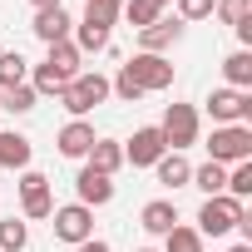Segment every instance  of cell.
I'll use <instances>...</instances> for the list:
<instances>
[{
    "mask_svg": "<svg viewBox=\"0 0 252 252\" xmlns=\"http://www.w3.org/2000/svg\"><path fill=\"white\" fill-rule=\"evenodd\" d=\"M60 154L64 158H89V149H94V124H84V119H69L64 129H60Z\"/></svg>",
    "mask_w": 252,
    "mask_h": 252,
    "instance_id": "11",
    "label": "cell"
},
{
    "mask_svg": "<svg viewBox=\"0 0 252 252\" xmlns=\"http://www.w3.org/2000/svg\"><path fill=\"white\" fill-rule=\"evenodd\" d=\"M74 252H109V242H99V237H89V242H79Z\"/></svg>",
    "mask_w": 252,
    "mask_h": 252,
    "instance_id": "33",
    "label": "cell"
},
{
    "mask_svg": "<svg viewBox=\"0 0 252 252\" xmlns=\"http://www.w3.org/2000/svg\"><path fill=\"white\" fill-rule=\"evenodd\" d=\"M208 154H213V163H247L252 158V129L247 124H218L213 129V139H208Z\"/></svg>",
    "mask_w": 252,
    "mask_h": 252,
    "instance_id": "1",
    "label": "cell"
},
{
    "mask_svg": "<svg viewBox=\"0 0 252 252\" xmlns=\"http://www.w3.org/2000/svg\"><path fill=\"white\" fill-rule=\"evenodd\" d=\"M35 158V144L15 129H0V168H30Z\"/></svg>",
    "mask_w": 252,
    "mask_h": 252,
    "instance_id": "15",
    "label": "cell"
},
{
    "mask_svg": "<svg viewBox=\"0 0 252 252\" xmlns=\"http://www.w3.org/2000/svg\"><path fill=\"white\" fill-rule=\"evenodd\" d=\"M124 20H129L134 30H149L158 15H163V5H158V0H124V10H119Z\"/></svg>",
    "mask_w": 252,
    "mask_h": 252,
    "instance_id": "20",
    "label": "cell"
},
{
    "mask_svg": "<svg viewBox=\"0 0 252 252\" xmlns=\"http://www.w3.org/2000/svg\"><path fill=\"white\" fill-rule=\"evenodd\" d=\"M154 173H158V183H163V188H183V183L193 178V163H188L183 154H163V158L154 163Z\"/></svg>",
    "mask_w": 252,
    "mask_h": 252,
    "instance_id": "19",
    "label": "cell"
},
{
    "mask_svg": "<svg viewBox=\"0 0 252 252\" xmlns=\"http://www.w3.org/2000/svg\"><path fill=\"white\" fill-rule=\"evenodd\" d=\"M213 10H218L222 25H242L252 15V0H213Z\"/></svg>",
    "mask_w": 252,
    "mask_h": 252,
    "instance_id": "29",
    "label": "cell"
},
{
    "mask_svg": "<svg viewBox=\"0 0 252 252\" xmlns=\"http://www.w3.org/2000/svg\"><path fill=\"white\" fill-rule=\"evenodd\" d=\"M50 218H55L50 227H55L60 242H74V247H79V242L94 237V208H84V203H64V208H55Z\"/></svg>",
    "mask_w": 252,
    "mask_h": 252,
    "instance_id": "5",
    "label": "cell"
},
{
    "mask_svg": "<svg viewBox=\"0 0 252 252\" xmlns=\"http://www.w3.org/2000/svg\"><path fill=\"white\" fill-rule=\"evenodd\" d=\"M74 193H79V203H84V208H104V203L114 198V183L84 163V168H79V178H74Z\"/></svg>",
    "mask_w": 252,
    "mask_h": 252,
    "instance_id": "12",
    "label": "cell"
},
{
    "mask_svg": "<svg viewBox=\"0 0 252 252\" xmlns=\"http://www.w3.org/2000/svg\"><path fill=\"white\" fill-rule=\"evenodd\" d=\"M109 94H119L124 104H139V99H144V89H139V79H134L129 69H119V74L109 79Z\"/></svg>",
    "mask_w": 252,
    "mask_h": 252,
    "instance_id": "30",
    "label": "cell"
},
{
    "mask_svg": "<svg viewBox=\"0 0 252 252\" xmlns=\"http://www.w3.org/2000/svg\"><path fill=\"white\" fill-rule=\"evenodd\" d=\"M183 40V20L178 15H158L149 30H139V55H163Z\"/></svg>",
    "mask_w": 252,
    "mask_h": 252,
    "instance_id": "10",
    "label": "cell"
},
{
    "mask_svg": "<svg viewBox=\"0 0 252 252\" xmlns=\"http://www.w3.org/2000/svg\"><path fill=\"white\" fill-rule=\"evenodd\" d=\"M20 208H25L30 222H40V218L55 213V198H50V178H45V173L25 168V178H20Z\"/></svg>",
    "mask_w": 252,
    "mask_h": 252,
    "instance_id": "8",
    "label": "cell"
},
{
    "mask_svg": "<svg viewBox=\"0 0 252 252\" xmlns=\"http://www.w3.org/2000/svg\"><path fill=\"white\" fill-rule=\"evenodd\" d=\"M25 74H30V64H25V55H20V50L0 55V94L15 89V84H25Z\"/></svg>",
    "mask_w": 252,
    "mask_h": 252,
    "instance_id": "22",
    "label": "cell"
},
{
    "mask_svg": "<svg viewBox=\"0 0 252 252\" xmlns=\"http://www.w3.org/2000/svg\"><path fill=\"white\" fill-rule=\"evenodd\" d=\"M163 242H168L163 252H203V237H198V227H183V222H178V227H173Z\"/></svg>",
    "mask_w": 252,
    "mask_h": 252,
    "instance_id": "28",
    "label": "cell"
},
{
    "mask_svg": "<svg viewBox=\"0 0 252 252\" xmlns=\"http://www.w3.org/2000/svg\"><path fill=\"white\" fill-rule=\"evenodd\" d=\"M232 252H252V242H237V247H232Z\"/></svg>",
    "mask_w": 252,
    "mask_h": 252,
    "instance_id": "35",
    "label": "cell"
},
{
    "mask_svg": "<svg viewBox=\"0 0 252 252\" xmlns=\"http://www.w3.org/2000/svg\"><path fill=\"white\" fill-rule=\"evenodd\" d=\"M139 227H144V232H154V237H168V232L178 227V208H173L168 198H154V203H144Z\"/></svg>",
    "mask_w": 252,
    "mask_h": 252,
    "instance_id": "13",
    "label": "cell"
},
{
    "mask_svg": "<svg viewBox=\"0 0 252 252\" xmlns=\"http://www.w3.org/2000/svg\"><path fill=\"white\" fill-rule=\"evenodd\" d=\"M30 5H35V10H55V5H60V0H30Z\"/></svg>",
    "mask_w": 252,
    "mask_h": 252,
    "instance_id": "34",
    "label": "cell"
},
{
    "mask_svg": "<svg viewBox=\"0 0 252 252\" xmlns=\"http://www.w3.org/2000/svg\"><path fill=\"white\" fill-rule=\"evenodd\" d=\"M89 168L104 173V178H114V173L124 168V144H114V139H94V149H89Z\"/></svg>",
    "mask_w": 252,
    "mask_h": 252,
    "instance_id": "17",
    "label": "cell"
},
{
    "mask_svg": "<svg viewBox=\"0 0 252 252\" xmlns=\"http://www.w3.org/2000/svg\"><path fill=\"white\" fill-rule=\"evenodd\" d=\"M45 64H50V69H55V74H60L64 84L84 74V69H79V64H84V55L74 50V40H60V45H50V55H45Z\"/></svg>",
    "mask_w": 252,
    "mask_h": 252,
    "instance_id": "16",
    "label": "cell"
},
{
    "mask_svg": "<svg viewBox=\"0 0 252 252\" xmlns=\"http://www.w3.org/2000/svg\"><path fill=\"white\" fill-rule=\"evenodd\" d=\"M30 247V227L20 218H5L0 222V252H25Z\"/></svg>",
    "mask_w": 252,
    "mask_h": 252,
    "instance_id": "23",
    "label": "cell"
},
{
    "mask_svg": "<svg viewBox=\"0 0 252 252\" xmlns=\"http://www.w3.org/2000/svg\"><path fill=\"white\" fill-rule=\"evenodd\" d=\"M109 99V79L99 74V69H89V74H79V79H69L64 84V94H60V104L74 114V119H84L89 109H99Z\"/></svg>",
    "mask_w": 252,
    "mask_h": 252,
    "instance_id": "2",
    "label": "cell"
},
{
    "mask_svg": "<svg viewBox=\"0 0 252 252\" xmlns=\"http://www.w3.org/2000/svg\"><path fill=\"white\" fill-rule=\"evenodd\" d=\"M35 99H40V94H35L30 84H15V89L0 94V109H10V114H30V109H35Z\"/></svg>",
    "mask_w": 252,
    "mask_h": 252,
    "instance_id": "26",
    "label": "cell"
},
{
    "mask_svg": "<svg viewBox=\"0 0 252 252\" xmlns=\"http://www.w3.org/2000/svg\"><path fill=\"white\" fill-rule=\"evenodd\" d=\"M213 15V0H178V20H208Z\"/></svg>",
    "mask_w": 252,
    "mask_h": 252,
    "instance_id": "32",
    "label": "cell"
},
{
    "mask_svg": "<svg viewBox=\"0 0 252 252\" xmlns=\"http://www.w3.org/2000/svg\"><path fill=\"white\" fill-rule=\"evenodd\" d=\"M222 79L227 89H252V50H232L222 60Z\"/></svg>",
    "mask_w": 252,
    "mask_h": 252,
    "instance_id": "18",
    "label": "cell"
},
{
    "mask_svg": "<svg viewBox=\"0 0 252 252\" xmlns=\"http://www.w3.org/2000/svg\"><path fill=\"white\" fill-rule=\"evenodd\" d=\"M69 15H64V5H55V10H35V40H45V45H60V40H69Z\"/></svg>",
    "mask_w": 252,
    "mask_h": 252,
    "instance_id": "14",
    "label": "cell"
},
{
    "mask_svg": "<svg viewBox=\"0 0 252 252\" xmlns=\"http://www.w3.org/2000/svg\"><path fill=\"white\" fill-rule=\"evenodd\" d=\"M188 183H198V188H203L208 198H218V193H227V168L208 158L203 168H193V178H188Z\"/></svg>",
    "mask_w": 252,
    "mask_h": 252,
    "instance_id": "21",
    "label": "cell"
},
{
    "mask_svg": "<svg viewBox=\"0 0 252 252\" xmlns=\"http://www.w3.org/2000/svg\"><path fill=\"white\" fill-rule=\"evenodd\" d=\"M158 5H163V10H168V5H173V0H158Z\"/></svg>",
    "mask_w": 252,
    "mask_h": 252,
    "instance_id": "36",
    "label": "cell"
},
{
    "mask_svg": "<svg viewBox=\"0 0 252 252\" xmlns=\"http://www.w3.org/2000/svg\"><path fill=\"white\" fill-rule=\"evenodd\" d=\"M74 50H79V55H99V50H109V30H99V25H84V20H79Z\"/></svg>",
    "mask_w": 252,
    "mask_h": 252,
    "instance_id": "24",
    "label": "cell"
},
{
    "mask_svg": "<svg viewBox=\"0 0 252 252\" xmlns=\"http://www.w3.org/2000/svg\"><path fill=\"white\" fill-rule=\"evenodd\" d=\"M84 5H89V0H84ZM114 5H124V0H114Z\"/></svg>",
    "mask_w": 252,
    "mask_h": 252,
    "instance_id": "37",
    "label": "cell"
},
{
    "mask_svg": "<svg viewBox=\"0 0 252 252\" xmlns=\"http://www.w3.org/2000/svg\"><path fill=\"white\" fill-rule=\"evenodd\" d=\"M139 252H154V247H139Z\"/></svg>",
    "mask_w": 252,
    "mask_h": 252,
    "instance_id": "38",
    "label": "cell"
},
{
    "mask_svg": "<svg viewBox=\"0 0 252 252\" xmlns=\"http://www.w3.org/2000/svg\"><path fill=\"white\" fill-rule=\"evenodd\" d=\"M227 198H252V158L247 163H232V173H227Z\"/></svg>",
    "mask_w": 252,
    "mask_h": 252,
    "instance_id": "27",
    "label": "cell"
},
{
    "mask_svg": "<svg viewBox=\"0 0 252 252\" xmlns=\"http://www.w3.org/2000/svg\"><path fill=\"white\" fill-rule=\"evenodd\" d=\"M237 222H242V203L227 198V193H218V198H208V203L198 208V237H222V232H232Z\"/></svg>",
    "mask_w": 252,
    "mask_h": 252,
    "instance_id": "4",
    "label": "cell"
},
{
    "mask_svg": "<svg viewBox=\"0 0 252 252\" xmlns=\"http://www.w3.org/2000/svg\"><path fill=\"white\" fill-rule=\"evenodd\" d=\"M119 10H124V5H114V0H89V5H84V25L109 30V25L119 20Z\"/></svg>",
    "mask_w": 252,
    "mask_h": 252,
    "instance_id": "25",
    "label": "cell"
},
{
    "mask_svg": "<svg viewBox=\"0 0 252 252\" xmlns=\"http://www.w3.org/2000/svg\"><path fill=\"white\" fill-rule=\"evenodd\" d=\"M124 69L139 79V89H144V94H163V89H173V64H168L163 55H134Z\"/></svg>",
    "mask_w": 252,
    "mask_h": 252,
    "instance_id": "6",
    "label": "cell"
},
{
    "mask_svg": "<svg viewBox=\"0 0 252 252\" xmlns=\"http://www.w3.org/2000/svg\"><path fill=\"white\" fill-rule=\"evenodd\" d=\"M30 89H35V94H55V99H60V94H64V79H60L50 64H35V79H30Z\"/></svg>",
    "mask_w": 252,
    "mask_h": 252,
    "instance_id": "31",
    "label": "cell"
},
{
    "mask_svg": "<svg viewBox=\"0 0 252 252\" xmlns=\"http://www.w3.org/2000/svg\"><path fill=\"white\" fill-rule=\"evenodd\" d=\"M163 154H168V144H163V134H158V124H149V129H139V134L129 139V149H124V163H134V168H154Z\"/></svg>",
    "mask_w": 252,
    "mask_h": 252,
    "instance_id": "9",
    "label": "cell"
},
{
    "mask_svg": "<svg viewBox=\"0 0 252 252\" xmlns=\"http://www.w3.org/2000/svg\"><path fill=\"white\" fill-rule=\"evenodd\" d=\"M158 134H163L168 154H183L188 144H198V109H193V104H168Z\"/></svg>",
    "mask_w": 252,
    "mask_h": 252,
    "instance_id": "3",
    "label": "cell"
},
{
    "mask_svg": "<svg viewBox=\"0 0 252 252\" xmlns=\"http://www.w3.org/2000/svg\"><path fill=\"white\" fill-rule=\"evenodd\" d=\"M208 114H213V124H247L252 119V89H213Z\"/></svg>",
    "mask_w": 252,
    "mask_h": 252,
    "instance_id": "7",
    "label": "cell"
}]
</instances>
